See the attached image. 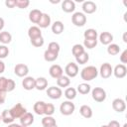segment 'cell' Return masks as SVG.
<instances>
[{"label":"cell","instance_id":"3","mask_svg":"<svg viewBox=\"0 0 127 127\" xmlns=\"http://www.w3.org/2000/svg\"><path fill=\"white\" fill-rule=\"evenodd\" d=\"M71 22L76 27H82L86 23V16L82 12H75L71 16Z\"/></svg>","mask_w":127,"mask_h":127},{"label":"cell","instance_id":"12","mask_svg":"<svg viewBox=\"0 0 127 127\" xmlns=\"http://www.w3.org/2000/svg\"><path fill=\"white\" fill-rule=\"evenodd\" d=\"M63 72H64V70H63L62 66L59 65V64H53V65H51L50 68H49V73H50V75H51L53 78H56V79H58L59 77H61V76L63 75Z\"/></svg>","mask_w":127,"mask_h":127},{"label":"cell","instance_id":"43","mask_svg":"<svg viewBox=\"0 0 127 127\" xmlns=\"http://www.w3.org/2000/svg\"><path fill=\"white\" fill-rule=\"evenodd\" d=\"M15 87H16V83H15V81H14L13 79H11V78H8L6 91H7V92H11V91H13V90L15 89Z\"/></svg>","mask_w":127,"mask_h":127},{"label":"cell","instance_id":"21","mask_svg":"<svg viewBox=\"0 0 127 127\" xmlns=\"http://www.w3.org/2000/svg\"><path fill=\"white\" fill-rule=\"evenodd\" d=\"M0 115H1V120H2L5 124H11V123L15 120V118L13 117V115H12L11 112H10V109H5V110H3Z\"/></svg>","mask_w":127,"mask_h":127},{"label":"cell","instance_id":"9","mask_svg":"<svg viewBox=\"0 0 127 127\" xmlns=\"http://www.w3.org/2000/svg\"><path fill=\"white\" fill-rule=\"evenodd\" d=\"M47 95L52 99H59L63 95V91L58 86H50L47 89Z\"/></svg>","mask_w":127,"mask_h":127},{"label":"cell","instance_id":"27","mask_svg":"<svg viewBox=\"0 0 127 127\" xmlns=\"http://www.w3.org/2000/svg\"><path fill=\"white\" fill-rule=\"evenodd\" d=\"M58 56L59 54L57 53H54V52H51L49 50H46L45 53H44V59L46 62H55L57 59H58Z\"/></svg>","mask_w":127,"mask_h":127},{"label":"cell","instance_id":"17","mask_svg":"<svg viewBox=\"0 0 127 127\" xmlns=\"http://www.w3.org/2000/svg\"><path fill=\"white\" fill-rule=\"evenodd\" d=\"M42 15H43V12H41L38 9H33L29 13V20L34 24H38L40 19H41V17H42Z\"/></svg>","mask_w":127,"mask_h":127},{"label":"cell","instance_id":"47","mask_svg":"<svg viewBox=\"0 0 127 127\" xmlns=\"http://www.w3.org/2000/svg\"><path fill=\"white\" fill-rule=\"evenodd\" d=\"M6 93L7 92H5V91H0V104H3L4 102H5V100H6Z\"/></svg>","mask_w":127,"mask_h":127},{"label":"cell","instance_id":"31","mask_svg":"<svg viewBox=\"0 0 127 127\" xmlns=\"http://www.w3.org/2000/svg\"><path fill=\"white\" fill-rule=\"evenodd\" d=\"M64 96L67 100H72L75 98L76 96V89L73 88V87H67L65 90H64Z\"/></svg>","mask_w":127,"mask_h":127},{"label":"cell","instance_id":"29","mask_svg":"<svg viewBox=\"0 0 127 127\" xmlns=\"http://www.w3.org/2000/svg\"><path fill=\"white\" fill-rule=\"evenodd\" d=\"M11 41H12V35L9 32L7 31L0 32V42L2 44L6 45V44H9Z\"/></svg>","mask_w":127,"mask_h":127},{"label":"cell","instance_id":"54","mask_svg":"<svg viewBox=\"0 0 127 127\" xmlns=\"http://www.w3.org/2000/svg\"><path fill=\"white\" fill-rule=\"evenodd\" d=\"M19 127H26V126H23V125H21V124H20V125H19Z\"/></svg>","mask_w":127,"mask_h":127},{"label":"cell","instance_id":"13","mask_svg":"<svg viewBox=\"0 0 127 127\" xmlns=\"http://www.w3.org/2000/svg\"><path fill=\"white\" fill-rule=\"evenodd\" d=\"M97 6L93 1H84L82 4V11L85 14H92L96 11Z\"/></svg>","mask_w":127,"mask_h":127},{"label":"cell","instance_id":"4","mask_svg":"<svg viewBox=\"0 0 127 127\" xmlns=\"http://www.w3.org/2000/svg\"><path fill=\"white\" fill-rule=\"evenodd\" d=\"M91 95L96 102H103L106 99V91L102 87H94L91 90Z\"/></svg>","mask_w":127,"mask_h":127},{"label":"cell","instance_id":"53","mask_svg":"<svg viewBox=\"0 0 127 127\" xmlns=\"http://www.w3.org/2000/svg\"><path fill=\"white\" fill-rule=\"evenodd\" d=\"M100 127H108L107 125H102V126H100Z\"/></svg>","mask_w":127,"mask_h":127},{"label":"cell","instance_id":"55","mask_svg":"<svg viewBox=\"0 0 127 127\" xmlns=\"http://www.w3.org/2000/svg\"><path fill=\"white\" fill-rule=\"evenodd\" d=\"M123 127H127V124H124V125H123Z\"/></svg>","mask_w":127,"mask_h":127},{"label":"cell","instance_id":"2","mask_svg":"<svg viewBox=\"0 0 127 127\" xmlns=\"http://www.w3.org/2000/svg\"><path fill=\"white\" fill-rule=\"evenodd\" d=\"M74 110H75V105L70 100L64 101L60 105V111L63 115H65V116L71 115L74 112Z\"/></svg>","mask_w":127,"mask_h":127},{"label":"cell","instance_id":"42","mask_svg":"<svg viewBox=\"0 0 127 127\" xmlns=\"http://www.w3.org/2000/svg\"><path fill=\"white\" fill-rule=\"evenodd\" d=\"M7 81H8V78H6L5 76H0V91H6V88H7Z\"/></svg>","mask_w":127,"mask_h":127},{"label":"cell","instance_id":"40","mask_svg":"<svg viewBox=\"0 0 127 127\" xmlns=\"http://www.w3.org/2000/svg\"><path fill=\"white\" fill-rule=\"evenodd\" d=\"M8 55H9V49H8V47H6L5 45H1L0 46V60L7 58Z\"/></svg>","mask_w":127,"mask_h":127},{"label":"cell","instance_id":"6","mask_svg":"<svg viewBox=\"0 0 127 127\" xmlns=\"http://www.w3.org/2000/svg\"><path fill=\"white\" fill-rule=\"evenodd\" d=\"M98 72L100 73V76L102 78H109L111 76V74L113 73V68L109 63H104L101 64Z\"/></svg>","mask_w":127,"mask_h":127},{"label":"cell","instance_id":"18","mask_svg":"<svg viewBox=\"0 0 127 127\" xmlns=\"http://www.w3.org/2000/svg\"><path fill=\"white\" fill-rule=\"evenodd\" d=\"M37 25L40 29L41 28H43V29L48 28L51 25V16L47 13H43V15H42V17H41V19Z\"/></svg>","mask_w":127,"mask_h":127},{"label":"cell","instance_id":"39","mask_svg":"<svg viewBox=\"0 0 127 127\" xmlns=\"http://www.w3.org/2000/svg\"><path fill=\"white\" fill-rule=\"evenodd\" d=\"M48 50L51 51V52H54V53H57L59 54L61 48H60V45L57 43V42H51L48 46Z\"/></svg>","mask_w":127,"mask_h":127},{"label":"cell","instance_id":"49","mask_svg":"<svg viewBox=\"0 0 127 127\" xmlns=\"http://www.w3.org/2000/svg\"><path fill=\"white\" fill-rule=\"evenodd\" d=\"M4 24H5V22H4V19L0 17V31H1V30L4 28Z\"/></svg>","mask_w":127,"mask_h":127},{"label":"cell","instance_id":"28","mask_svg":"<svg viewBox=\"0 0 127 127\" xmlns=\"http://www.w3.org/2000/svg\"><path fill=\"white\" fill-rule=\"evenodd\" d=\"M90 90H91L90 85H89L88 83H85V82L78 84V85H77V89H76V91H78V92H79L80 94H82V95H85V94L89 93Z\"/></svg>","mask_w":127,"mask_h":127},{"label":"cell","instance_id":"44","mask_svg":"<svg viewBox=\"0 0 127 127\" xmlns=\"http://www.w3.org/2000/svg\"><path fill=\"white\" fill-rule=\"evenodd\" d=\"M120 62L122 63V64H127V50H126V49H125V50L121 53V55H120Z\"/></svg>","mask_w":127,"mask_h":127},{"label":"cell","instance_id":"5","mask_svg":"<svg viewBox=\"0 0 127 127\" xmlns=\"http://www.w3.org/2000/svg\"><path fill=\"white\" fill-rule=\"evenodd\" d=\"M10 112L11 114L13 115V117L16 119V118H21L26 112V108L21 104V103H16L11 109H10Z\"/></svg>","mask_w":127,"mask_h":127},{"label":"cell","instance_id":"26","mask_svg":"<svg viewBox=\"0 0 127 127\" xmlns=\"http://www.w3.org/2000/svg\"><path fill=\"white\" fill-rule=\"evenodd\" d=\"M57 84L58 86L61 88V87H67L69 84H70V79L69 77H67L66 75H62L61 77H59L57 79Z\"/></svg>","mask_w":127,"mask_h":127},{"label":"cell","instance_id":"11","mask_svg":"<svg viewBox=\"0 0 127 127\" xmlns=\"http://www.w3.org/2000/svg\"><path fill=\"white\" fill-rule=\"evenodd\" d=\"M112 108L116 112L121 113V112L125 111V109H126V103H125V101L122 98H115L112 101Z\"/></svg>","mask_w":127,"mask_h":127},{"label":"cell","instance_id":"20","mask_svg":"<svg viewBox=\"0 0 127 127\" xmlns=\"http://www.w3.org/2000/svg\"><path fill=\"white\" fill-rule=\"evenodd\" d=\"M28 36H29L30 40L39 38V37L42 36V31H41V29L38 26H32L28 30Z\"/></svg>","mask_w":127,"mask_h":127},{"label":"cell","instance_id":"24","mask_svg":"<svg viewBox=\"0 0 127 127\" xmlns=\"http://www.w3.org/2000/svg\"><path fill=\"white\" fill-rule=\"evenodd\" d=\"M34 111L38 115H44L45 114V108H46V102L44 101H37L34 104Z\"/></svg>","mask_w":127,"mask_h":127},{"label":"cell","instance_id":"10","mask_svg":"<svg viewBox=\"0 0 127 127\" xmlns=\"http://www.w3.org/2000/svg\"><path fill=\"white\" fill-rule=\"evenodd\" d=\"M113 74L117 78H123L127 74V67L125 64H119L113 68Z\"/></svg>","mask_w":127,"mask_h":127},{"label":"cell","instance_id":"14","mask_svg":"<svg viewBox=\"0 0 127 127\" xmlns=\"http://www.w3.org/2000/svg\"><path fill=\"white\" fill-rule=\"evenodd\" d=\"M35 83H36V78L32 76H26L22 81V86L26 90H32L35 88Z\"/></svg>","mask_w":127,"mask_h":127},{"label":"cell","instance_id":"1","mask_svg":"<svg viewBox=\"0 0 127 127\" xmlns=\"http://www.w3.org/2000/svg\"><path fill=\"white\" fill-rule=\"evenodd\" d=\"M98 75V70L95 66L93 65H88L85 66L81 69L80 71V77L81 79H83L84 81H90L94 78H96Z\"/></svg>","mask_w":127,"mask_h":127},{"label":"cell","instance_id":"56","mask_svg":"<svg viewBox=\"0 0 127 127\" xmlns=\"http://www.w3.org/2000/svg\"><path fill=\"white\" fill-rule=\"evenodd\" d=\"M0 120H1V115H0Z\"/></svg>","mask_w":127,"mask_h":127},{"label":"cell","instance_id":"32","mask_svg":"<svg viewBox=\"0 0 127 127\" xmlns=\"http://www.w3.org/2000/svg\"><path fill=\"white\" fill-rule=\"evenodd\" d=\"M120 52V47L117 44H110L107 47V53L111 56H115L118 55Z\"/></svg>","mask_w":127,"mask_h":127},{"label":"cell","instance_id":"7","mask_svg":"<svg viewBox=\"0 0 127 127\" xmlns=\"http://www.w3.org/2000/svg\"><path fill=\"white\" fill-rule=\"evenodd\" d=\"M67 77H74L78 74V65L75 63H68L64 68Z\"/></svg>","mask_w":127,"mask_h":127},{"label":"cell","instance_id":"23","mask_svg":"<svg viewBox=\"0 0 127 127\" xmlns=\"http://www.w3.org/2000/svg\"><path fill=\"white\" fill-rule=\"evenodd\" d=\"M79 113H80V115H81L82 117L87 118V119L92 117V109H91V107L88 106V105H85V104L80 106V108H79Z\"/></svg>","mask_w":127,"mask_h":127},{"label":"cell","instance_id":"35","mask_svg":"<svg viewBox=\"0 0 127 127\" xmlns=\"http://www.w3.org/2000/svg\"><path fill=\"white\" fill-rule=\"evenodd\" d=\"M55 124H57V123H56V119L53 116H45L42 119V125H43V127L51 126V125H55Z\"/></svg>","mask_w":127,"mask_h":127},{"label":"cell","instance_id":"22","mask_svg":"<svg viewBox=\"0 0 127 127\" xmlns=\"http://www.w3.org/2000/svg\"><path fill=\"white\" fill-rule=\"evenodd\" d=\"M48 87V79L46 77H38L36 78V83H35V88L38 90H45Z\"/></svg>","mask_w":127,"mask_h":127},{"label":"cell","instance_id":"36","mask_svg":"<svg viewBox=\"0 0 127 127\" xmlns=\"http://www.w3.org/2000/svg\"><path fill=\"white\" fill-rule=\"evenodd\" d=\"M97 45V40H93V39H84L83 41V47L86 49H93L95 48Z\"/></svg>","mask_w":127,"mask_h":127},{"label":"cell","instance_id":"33","mask_svg":"<svg viewBox=\"0 0 127 127\" xmlns=\"http://www.w3.org/2000/svg\"><path fill=\"white\" fill-rule=\"evenodd\" d=\"M83 52H85V51H84V47H83L82 45H80V44H75V45H73V47H72V49H71V53H72V55L74 56V58H76L77 56H79V55L82 54Z\"/></svg>","mask_w":127,"mask_h":127},{"label":"cell","instance_id":"45","mask_svg":"<svg viewBox=\"0 0 127 127\" xmlns=\"http://www.w3.org/2000/svg\"><path fill=\"white\" fill-rule=\"evenodd\" d=\"M5 5L8 8H15L16 7V0H6Z\"/></svg>","mask_w":127,"mask_h":127},{"label":"cell","instance_id":"52","mask_svg":"<svg viewBox=\"0 0 127 127\" xmlns=\"http://www.w3.org/2000/svg\"><path fill=\"white\" fill-rule=\"evenodd\" d=\"M46 127H58V125H57V124H55V125H51V126H46Z\"/></svg>","mask_w":127,"mask_h":127},{"label":"cell","instance_id":"51","mask_svg":"<svg viewBox=\"0 0 127 127\" xmlns=\"http://www.w3.org/2000/svg\"><path fill=\"white\" fill-rule=\"evenodd\" d=\"M19 125H20V124H16V123H11V124H9V126H8V127H19Z\"/></svg>","mask_w":127,"mask_h":127},{"label":"cell","instance_id":"46","mask_svg":"<svg viewBox=\"0 0 127 127\" xmlns=\"http://www.w3.org/2000/svg\"><path fill=\"white\" fill-rule=\"evenodd\" d=\"M107 126H108V127H120V124H119V122L116 121V120H111V121L107 124Z\"/></svg>","mask_w":127,"mask_h":127},{"label":"cell","instance_id":"30","mask_svg":"<svg viewBox=\"0 0 127 127\" xmlns=\"http://www.w3.org/2000/svg\"><path fill=\"white\" fill-rule=\"evenodd\" d=\"M84 39H93V40H97V31L95 29H87L84 31L83 33Z\"/></svg>","mask_w":127,"mask_h":127},{"label":"cell","instance_id":"48","mask_svg":"<svg viewBox=\"0 0 127 127\" xmlns=\"http://www.w3.org/2000/svg\"><path fill=\"white\" fill-rule=\"evenodd\" d=\"M5 71V64L0 60V74Z\"/></svg>","mask_w":127,"mask_h":127},{"label":"cell","instance_id":"25","mask_svg":"<svg viewBox=\"0 0 127 127\" xmlns=\"http://www.w3.org/2000/svg\"><path fill=\"white\" fill-rule=\"evenodd\" d=\"M64 26L61 21H56L53 25H52V32L55 35H60L64 32Z\"/></svg>","mask_w":127,"mask_h":127},{"label":"cell","instance_id":"34","mask_svg":"<svg viewBox=\"0 0 127 127\" xmlns=\"http://www.w3.org/2000/svg\"><path fill=\"white\" fill-rule=\"evenodd\" d=\"M88 60H89V55H88L86 52H83L82 54H80L79 56H77V57L75 58L76 63L79 64H86V63L88 62Z\"/></svg>","mask_w":127,"mask_h":127},{"label":"cell","instance_id":"15","mask_svg":"<svg viewBox=\"0 0 127 127\" xmlns=\"http://www.w3.org/2000/svg\"><path fill=\"white\" fill-rule=\"evenodd\" d=\"M19 119H20V124L23 125V126H26V127H28V126H30L34 123V115L30 112H26Z\"/></svg>","mask_w":127,"mask_h":127},{"label":"cell","instance_id":"19","mask_svg":"<svg viewBox=\"0 0 127 127\" xmlns=\"http://www.w3.org/2000/svg\"><path fill=\"white\" fill-rule=\"evenodd\" d=\"M99 41L102 45H110L113 41V35L109 32H102L99 35Z\"/></svg>","mask_w":127,"mask_h":127},{"label":"cell","instance_id":"38","mask_svg":"<svg viewBox=\"0 0 127 127\" xmlns=\"http://www.w3.org/2000/svg\"><path fill=\"white\" fill-rule=\"evenodd\" d=\"M44 43H45V41H44V38H43L42 36L39 37V38H36V39L31 40V44H32L34 47H36V48L42 47V46L44 45Z\"/></svg>","mask_w":127,"mask_h":127},{"label":"cell","instance_id":"50","mask_svg":"<svg viewBox=\"0 0 127 127\" xmlns=\"http://www.w3.org/2000/svg\"><path fill=\"white\" fill-rule=\"evenodd\" d=\"M126 36H127V33L125 32V33L123 34V42H124V43H127V38H126Z\"/></svg>","mask_w":127,"mask_h":127},{"label":"cell","instance_id":"16","mask_svg":"<svg viewBox=\"0 0 127 127\" xmlns=\"http://www.w3.org/2000/svg\"><path fill=\"white\" fill-rule=\"evenodd\" d=\"M62 9L65 13H71L75 10V3L72 0H64L62 3Z\"/></svg>","mask_w":127,"mask_h":127},{"label":"cell","instance_id":"8","mask_svg":"<svg viewBox=\"0 0 127 127\" xmlns=\"http://www.w3.org/2000/svg\"><path fill=\"white\" fill-rule=\"evenodd\" d=\"M14 72L19 77H26L29 72V67L25 64H18L14 67Z\"/></svg>","mask_w":127,"mask_h":127},{"label":"cell","instance_id":"41","mask_svg":"<svg viewBox=\"0 0 127 127\" xmlns=\"http://www.w3.org/2000/svg\"><path fill=\"white\" fill-rule=\"evenodd\" d=\"M30 5L29 0H16V7L20 9H25Z\"/></svg>","mask_w":127,"mask_h":127},{"label":"cell","instance_id":"37","mask_svg":"<svg viewBox=\"0 0 127 127\" xmlns=\"http://www.w3.org/2000/svg\"><path fill=\"white\" fill-rule=\"evenodd\" d=\"M55 112V106L53 103H46L45 108V115L46 116H52Z\"/></svg>","mask_w":127,"mask_h":127}]
</instances>
